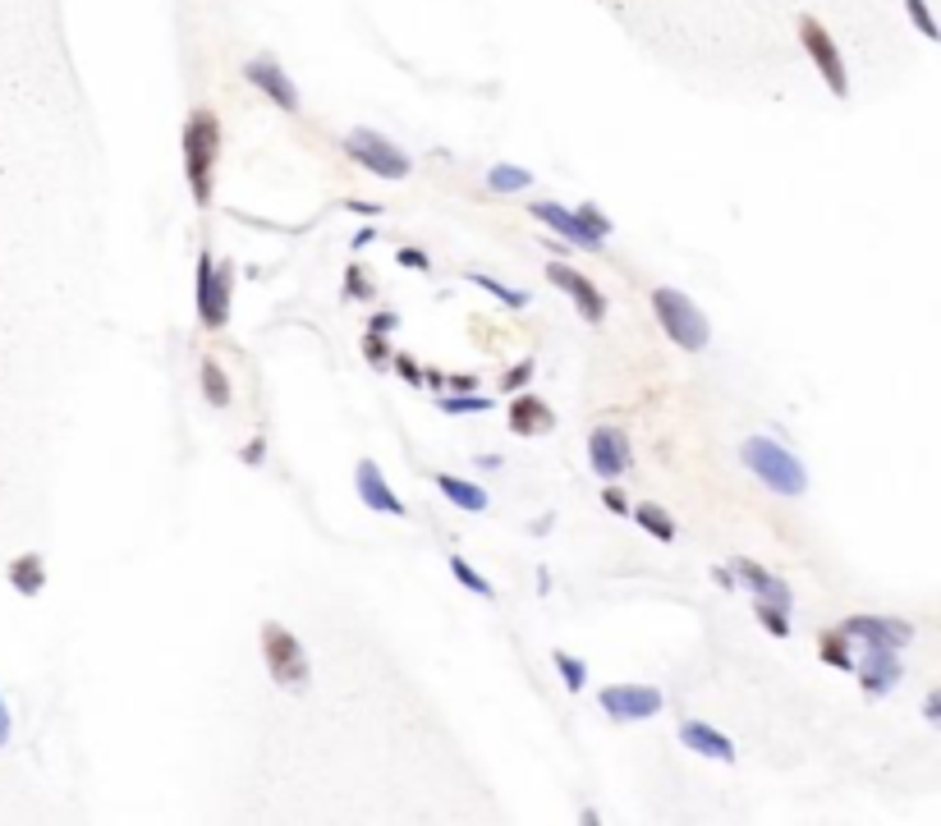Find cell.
I'll return each mask as SVG.
<instances>
[{
  "instance_id": "6da1fadb",
  "label": "cell",
  "mask_w": 941,
  "mask_h": 826,
  "mask_svg": "<svg viewBox=\"0 0 941 826\" xmlns=\"http://www.w3.org/2000/svg\"><path fill=\"white\" fill-rule=\"evenodd\" d=\"M740 459H744V469L763 487H772L776 496H804L808 492V473H804L799 455H790L781 442H772V436H749L740 446Z\"/></svg>"
},
{
  "instance_id": "7a4b0ae2",
  "label": "cell",
  "mask_w": 941,
  "mask_h": 826,
  "mask_svg": "<svg viewBox=\"0 0 941 826\" xmlns=\"http://www.w3.org/2000/svg\"><path fill=\"white\" fill-rule=\"evenodd\" d=\"M217 152H221V120L198 107L185 124V175H189V193L198 206L212 202V170H217Z\"/></svg>"
},
{
  "instance_id": "3957f363",
  "label": "cell",
  "mask_w": 941,
  "mask_h": 826,
  "mask_svg": "<svg viewBox=\"0 0 941 826\" xmlns=\"http://www.w3.org/2000/svg\"><path fill=\"white\" fill-rule=\"evenodd\" d=\"M652 308H657L662 331L671 335L679 349H689V354L708 349L712 326H708V317H702V308H698L694 299H685L679 290H666V286H662V290H652Z\"/></svg>"
},
{
  "instance_id": "277c9868",
  "label": "cell",
  "mask_w": 941,
  "mask_h": 826,
  "mask_svg": "<svg viewBox=\"0 0 941 826\" xmlns=\"http://www.w3.org/2000/svg\"><path fill=\"white\" fill-rule=\"evenodd\" d=\"M263 661H267V676L280 684V689H308L312 680V666H308V652H303V643L276 625V620H267L263 625Z\"/></svg>"
},
{
  "instance_id": "5b68a950",
  "label": "cell",
  "mask_w": 941,
  "mask_h": 826,
  "mask_svg": "<svg viewBox=\"0 0 941 826\" xmlns=\"http://www.w3.org/2000/svg\"><path fill=\"white\" fill-rule=\"evenodd\" d=\"M345 152L363 166V170H373L377 179H405L413 170V157L405 147H396L390 138H381L377 129H350V138H345Z\"/></svg>"
},
{
  "instance_id": "8992f818",
  "label": "cell",
  "mask_w": 941,
  "mask_h": 826,
  "mask_svg": "<svg viewBox=\"0 0 941 826\" xmlns=\"http://www.w3.org/2000/svg\"><path fill=\"white\" fill-rule=\"evenodd\" d=\"M799 42H804V56L813 60L818 79H822L835 97H850V74H845V60H841V46L831 42V33L822 29V23H818L813 14H804V19H799Z\"/></svg>"
},
{
  "instance_id": "52a82bcc",
  "label": "cell",
  "mask_w": 941,
  "mask_h": 826,
  "mask_svg": "<svg viewBox=\"0 0 941 826\" xmlns=\"http://www.w3.org/2000/svg\"><path fill=\"white\" fill-rule=\"evenodd\" d=\"M230 280H234L230 263H217L212 253L198 257V317L207 331H221L230 322Z\"/></svg>"
},
{
  "instance_id": "ba28073f",
  "label": "cell",
  "mask_w": 941,
  "mask_h": 826,
  "mask_svg": "<svg viewBox=\"0 0 941 826\" xmlns=\"http://www.w3.org/2000/svg\"><path fill=\"white\" fill-rule=\"evenodd\" d=\"M854 670H859V684H864V693H873V699H882V693H892L905 676V661L896 648H886V643H864L854 657Z\"/></svg>"
},
{
  "instance_id": "9c48e42d",
  "label": "cell",
  "mask_w": 941,
  "mask_h": 826,
  "mask_svg": "<svg viewBox=\"0 0 941 826\" xmlns=\"http://www.w3.org/2000/svg\"><path fill=\"white\" fill-rule=\"evenodd\" d=\"M597 703H602V712L611 721H647L666 707L662 689H652V684H611L597 693Z\"/></svg>"
},
{
  "instance_id": "30bf717a",
  "label": "cell",
  "mask_w": 941,
  "mask_h": 826,
  "mask_svg": "<svg viewBox=\"0 0 941 826\" xmlns=\"http://www.w3.org/2000/svg\"><path fill=\"white\" fill-rule=\"evenodd\" d=\"M546 280H552L556 290H565L574 303H579L584 322H593V326H597V322L607 317V294L597 290L584 271H574V267H565V263H552V267H546Z\"/></svg>"
},
{
  "instance_id": "8fae6325",
  "label": "cell",
  "mask_w": 941,
  "mask_h": 826,
  "mask_svg": "<svg viewBox=\"0 0 941 826\" xmlns=\"http://www.w3.org/2000/svg\"><path fill=\"white\" fill-rule=\"evenodd\" d=\"M630 436H624L620 427H597L588 436V464H593V473L597 478H620L624 469H630Z\"/></svg>"
},
{
  "instance_id": "7c38bea8",
  "label": "cell",
  "mask_w": 941,
  "mask_h": 826,
  "mask_svg": "<svg viewBox=\"0 0 941 826\" xmlns=\"http://www.w3.org/2000/svg\"><path fill=\"white\" fill-rule=\"evenodd\" d=\"M841 634L859 638V643H886V648H896V652H905L914 643V625H905L896 615H850L841 625Z\"/></svg>"
},
{
  "instance_id": "4fadbf2b",
  "label": "cell",
  "mask_w": 941,
  "mask_h": 826,
  "mask_svg": "<svg viewBox=\"0 0 941 826\" xmlns=\"http://www.w3.org/2000/svg\"><path fill=\"white\" fill-rule=\"evenodd\" d=\"M529 212L542 221V225H552L556 235L569 244V248H588V253H597L602 248V235H593L588 230V221L579 216V212H569V206H561V202H533Z\"/></svg>"
},
{
  "instance_id": "5bb4252c",
  "label": "cell",
  "mask_w": 941,
  "mask_h": 826,
  "mask_svg": "<svg viewBox=\"0 0 941 826\" xmlns=\"http://www.w3.org/2000/svg\"><path fill=\"white\" fill-rule=\"evenodd\" d=\"M244 79L257 88V92H267L280 111H299V88L290 83V74H285L276 60H267V56H257V60H248L244 65Z\"/></svg>"
},
{
  "instance_id": "9a60e30c",
  "label": "cell",
  "mask_w": 941,
  "mask_h": 826,
  "mask_svg": "<svg viewBox=\"0 0 941 826\" xmlns=\"http://www.w3.org/2000/svg\"><path fill=\"white\" fill-rule=\"evenodd\" d=\"M354 487H358V501L368 505V510H377V514H396V520H405L400 496L390 492V482L381 478V469H377L373 459H358V469H354Z\"/></svg>"
},
{
  "instance_id": "2e32d148",
  "label": "cell",
  "mask_w": 941,
  "mask_h": 826,
  "mask_svg": "<svg viewBox=\"0 0 941 826\" xmlns=\"http://www.w3.org/2000/svg\"><path fill=\"white\" fill-rule=\"evenodd\" d=\"M679 744L694 748L698 758H717V762H735V744H730L717 726H708V721H685L679 726Z\"/></svg>"
},
{
  "instance_id": "e0dca14e",
  "label": "cell",
  "mask_w": 941,
  "mask_h": 826,
  "mask_svg": "<svg viewBox=\"0 0 941 826\" xmlns=\"http://www.w3.org/2000/svg\"><path fill=\"white\" fill-rule=\"evenodd\" d=\"M556 427V413L546 409L538 395H519L510 404V432L514 436H542V432H552Z\"/></svg>"
},
{
  "instance_id": "ac0fdd59",
  "label": "cell",
  "mask_w": 941,
  "mask_h": 826,
  "mask_svg": "<svg viewBox=\"0 0 941 826\" xmlns=\"http://www.w3.org/2000/svg\"><path fill=\"white\" fill-rule=\"evenodd\" d=\"M730 570H735V574H744V583L753 588V598H757V602H772V606H790V588L781 583V579H776L772 570H763V565H753V560H744V556H740L735 565H730Z\"/></svg>"
},
{
  "instance_id": "d6986e66",
  "label": "cell",
  "mask_w": 941,
  "mask_h": 826,
  "mask_svg": "<svg viewBox=\"0 0 941 826\" xmlns=\"http://www.w3.org/2000/svg\"><path fill=\"white\" fill-rule=\"evenodd\" d=\"M5 579H10V588H14V592H23V598H37V592L46 588V560H42L37 551L14 556V560H10V570H5Z\"/></svg>"
},
{
  "instance_id": "ffe728a7",
  "label": "cell",
  "mask_w": 941,
  "mask_h": 826,
  "mask_svg": "<svg viewBox=\"0 0 941 826\" xmlns=\"http://www.w3.org/2000/svg\"><path fill=\"white\" fill-rule=\"evenodd\" d=\"M436 487H441V496H446L451 505H460V510H468V514H483V510H487V492H483V487L464 482V478H455V473H436Z\"/></svg>"
},
{
  "instance_id": "44dd1931",
  "label": "cell",
  "mask_w": 941,
  "mask_h": 826,
  "mask_svg": "<svg viewBox=\"0 0 941 826\" xmlns=\"http://www.w3.org/2000/svg\"><path fill=\"white\" fill-rule=\"evenodd\" d=\"M198 377H202V395H207V404H212V409H225V404H230V377H225V368L217 364V358H202Z\"/></svg>"
},
{
  "instance_id": "7402d4cb",
  "label": "cell",
  "mask_w": 941,
  "mask_h": 826,
  "mask_svg": "<svg viewBox=\"0 0 941 826\" xmlns=\"http://www.w3.org/2000/svg\"><path fill=\"white\" fill-rule=\"evenodd\" d=\"M818 657H822L827 666H835V670H854V652H850V638H845L841 629H827V634L818 638Z\"/></svg>"
},
{
  "instance_id": "603a6c76",
  "label": "cell",
  "mask_w": 941,
  "mask_h": 826,
  "mask_svg": "<svg viewBox=\"0 0 941 826\" xmlns=\"http://www.w3.org/2000/svg\"><path fill=\"white\" fill-rule=\"evenodd\" d=\"M533 185V175L524 170V166H491L487 170V189H496V193H519V189H529Z\"/></svg>"
},
{
  "instance_id": "cb8c5ba5",
  "label": "cell",
  "mask_w": 941,
  "mask_h": 826,
  "mask_svg": "<svg viewBox=\"0 0 941 826\" xmlns=\"http://www.w3.org/2000/svg\"><path fill=\"white\" fill-rule=\"evenodd\" d=\"M634 520L657 537V542H675V520L662 510V505H634Z\"/></svg>"
},
{
  "instance_id": "d4e9b609",
  "label": "cell",
  "mask_w": 941,
  "mask_h": 826,
  "mask_svg": "<svg viewBox=\"0 0 941 826\" xmlns=\"http://www.w3.org/2000/svg\"><path fill=\"white\" fill-rule=\"evenodd\" d=\"M757 625H763L772 638H790V606H772L757 602Z\"/></svg>"
},
{
  "instance_id": "484cf974",
  "label": "cell",
  "mask_w": 941,
  "mask_h": 826,
  "mask_svg": "<svg viewBox=\"0 0 941 826\" xmlns=\"http://www.w3.org/2000/svg\"><path fill=\"white\" fill-rule=\"evenodd\" d=\"M552 661H556V670H561V680L569 684V693H579V689L588 684V666H584L579 657H569V652H552Z\"/></svg>"
},
{
  "instance_id": "4316f807",
  "label": "cell",
  "mask_w": 941,
  "mask_h": 826,
  "mask_svg": "<svg viewBox=\"0 0 941 826\" xmlns=\"http://www.w3.org/2000/svg\"><path fill=\"white\" fill-rule=\"evenodd\" d=\"M451 574H455V579H460L468 592H478V598H491V583H487V579L474 570V565H464V556H451Z\"/></svg>"
},
{
  "instance_id": "83f0119b",
  "label": "cell",
  "mask_w": 941,
  "mask_h": 826,
  "mask_svg": "<svg viewBox=\"0 0 941 826\" xmlns=\"http://www.w3.org/2000/svg\"><path fill=\"white\" fill-rule=\"evenodd\" d=\"M468 286H483L487 294H496V299L510 303V308H524V303H529V294H524V290H506L501 280H491V276H468Z\"/></svg>"
},
{
  "instance_id": "f1b7e54d",
  "label": "cell",
  "mask_w": 941,
  "mask_h": 826,
  "mask_svg": "<svg viewBox=\"0 0 941 826\" xmlns=\"http://www.w3.org/2000/svg\"><path fill=\"white\" fill-rule=\"evenodd\" d=\"M436 404L446 409V413H487V409H491L487 395H464V400H460V395H441Z\"/></svg>"
},
{
  "instance_id": "f546056e",
  "label": "cell",
  "mask_w": 941,
  "mask_h": 826,
  "mask_svg": "<svg viewBox=\"0 0 941 826\" xmlns=\"http://www.w3.org/2000/svg\"><path fill=\"white\" fill-rule=\"evenodd\" d=\"M905 10H909V19H914V29H919L928 42H937V23H932V14H928L923 0H905Z\"/></svg>"
},
{
  "instance_id": "4dcf8cb0",
  "label": "cell",
  "mask_w": 941,
  "mask_h": 826,
  "mask_svg": "<svg viewBox=\"0 0 941 826\" xmlns=\"http://www.w3.org/2000/svg\"><path fill=\"white\" fill-rule=\"evenodd\" d=\"M363 354H368V364H373V368H386V364H390V349H386V341H381L377 331L363 335Z\"/></svg>"
},
{
  "instance_id": "1f68e13d",
  "label": "cell",
  "mask_w": 941,
  "mask_h": 826,
  "mask_svg": "<svg viewBox=\"0 0 941 826\" xmlns=\"http://www.w3.org/2000/svg\"><path fill=\"white\" fill-rule=\"evenodd\" d=\"M345 294H350V299H373V286H368V271H358V267H350V271H345Z\"/></svg>"
},
{
  "instance_id": "d6a6232c",
  "label": "cell",
  "mask_w": 941,
  "mask_h": 826,
  "mask_svg": "<svg viewBox=\"0 0 941 826\" xmlns=\"http://www.w3.org/2000/svg\"><path fill=\"white\" fill-rule=\"evenodd\" d=\"M390 364H396V372H400L409 386H423V368H418L409 354H390Z\"/></svg>"
},
{
  "instance_id": "836d02e7",
  "label": "cell",
  "mask_w": 941,
  "mask_h": 826,
  "mask_svg": "<svg viewBox=\"0 0 941 826\" xmlns=\"http://www.w3.org/2000/svg\"><path fill=\"white\" fill-rule=\"evenodd\" d=\"M579 216L588 221V230H593V235H602V239L611 235V221H607L602 212H597V206H593V202H584V206H579Z\"/></svg>"
},
{
  "instance_id": "e575fe53",
  "label": "cell",
  "mask_w": 941,
  "mask_h": 826,
  "mask_svg": "<svg viewBox=\"0 0 941 826\" xmlns=\"http://www.w3.org/2000/svg\"><path fill=\"white\" fill-rule=\"evenodd\" d=\"M396 257H400V267H409V271H432V257L418 253V248H400Z\"/></svg>"
},
{
  "instance_id": "d590c367",
  "label": "cell",
  "mask_w": 941,
  "mask_h": 826,
  "mask_svg": "<svg viewBox=\"0 0 941 826\" xmlns=\"http://www.w3.org/2000/svg\"><path fill=\"white\" fill-rule=\"evenodd\" d=\"M602 505H607L611 514H630V501H624L620 487H607V492H602Z\"/></svg>"
},
{
  "instance_id": "8d00e7d4",
  "label": "cell",
  "mask_w": 941,
  "mask_h": 826,
  "mask_svg": "<svg viewBox=\"0 0 941 826\" xmlns=\"http://www.w3.org/2000/svg\"><path fill=\"white\" fill-rule=\"evenodd\" d=\"M529 377H533V364H519V368L506 377V391H519V386H524Z\"/></svg>"
},
{
  "instance_id": "74e56055",
  "label": "cell",
  "mask_w": 941,
  "mask_h": 826,
  "mask_svg": "<svg viewBox=\"0 0 941 826\" xmlns=\"http://www.w3.org/2000/svg\"><path fill=\"white\" fill-rule=\"evenodd\" d=\"M10 730H14V721H10V707H5V699H0V748L10 744Z\"/></svg>"
},
{
  "instance_id": "f35d334b",
  "label": "cell",
  "mask_w": 941,
  "mask_h": 826,
  "mask_svg": "<svg viewBox=\"0 0 941 826\" xmlns=\"http://www.w3.org/2000/svg\"><path fill=\"white\" fill-rule=\"evenodd\" d=\"M396 326H400V317H396V313H377V317H373V331H377V335L396 331Z\"/></svg>"
},
{
  "instance_id": "ab89813d",
  "label": "cell",
  "mask_w": 941,
  "mask_h": 826,
  "mask_svg": "<svg viewBox=\"0 0 941 826\" xmlns=\"http://www.w3.org/2000/svg\"><path fill=\"white\" fill-rule=\"evenodd\" d=\"M923 716H928V726H937V716H941V699H937V693H928V699H923Z\"/></svg>"
},
{
  "instance_id": "60d3db41",
  "label": "cell",
  "mask_w": 941,
  "mask_h": 826,
  "mask_svg": "<svg viewBox=\"0 0 941 826\" xmlns=\"http://www.w3.org/2000/svg\"><path fill=\"white\" fill-rule=\"evenodd\" d=\"M350 212H358V216H381V206H377V202H350Z\"/></svg>"
},
{
  "instance_id": "b9f144b4",
  "label": "cell",
  "mask_w": 941,
  "mask_h": 826,
  "mask_svg": "<svg viewBox=\"0 0 941 826\" xmlns=\"http://www.w3.org/2000/svg\"><path fill=\"white\" fill-rule=\"evenodd\" d=\"M712 579H717L721 588H735V583H740V579H735V570H721V565H717V570H712Z\"/></svg>"
}]
</instances>
